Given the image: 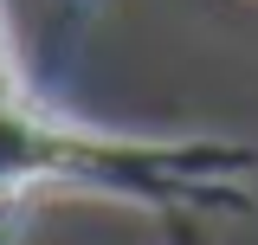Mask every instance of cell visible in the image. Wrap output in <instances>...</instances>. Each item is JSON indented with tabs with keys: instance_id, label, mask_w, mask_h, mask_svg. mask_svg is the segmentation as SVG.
I'll return each instance as SVG.
<instances>
[]
</instances>
